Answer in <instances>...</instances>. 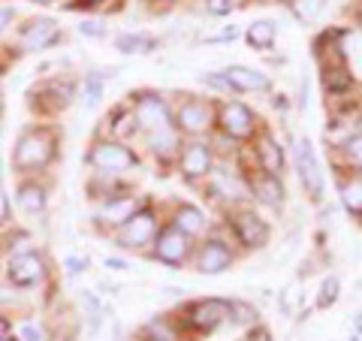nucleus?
<instances>
[{
    "label": "nucleus",
    "mask_w": 362,
    "mask_h": 341,
    "mask_svg": "<svg viewBox=\"0 0 362 341\" xmlns=\"http://www.w3.org/2000/svg\"><path fill=\"white\" fill-rule=\"evenodd\" d=\"M58 161V130L49 124H30L13 145V169L21 178H37Z\"/></svg>",
    "instance_id": "obj_1"
},
{
    "label": "nucleus",
    "mask_w": 362,
    "mask_h": 341,
    "mask_svg": "<svg viewBox=\"0 0 362 341\" xmlns=\"http://www.w3.org/2000/svg\"><path fill=\"white\" fill-rule=\"evenodd\" d=\"M214 115H218V103L209 97L185 94L178 103H173V127L185 139H206V136H211Z\"/></svg>",
    "instance_id": "obj_2"
},
{
    "label": "nucleus",
    "mask_w": 362,
    "mask_h": 341,
    "mask_svg": "<svg viewBox=\"0 0 362 341\" xmlns=\"http://www.w3.org/2000/svg\"><path fill=\"white\" fill-rule=\"evenodd\" d=\"M178 323L185 335H211L230 323V299L223 296H202L187 302L178 311Z\"/></svg>",
    "instance_id": "obj_3"
},
{
    "label": "nucleus",
    "mask_w": 362,
    "mask_h": 341,
    "mask_svg": "<svg viewBox=\"0 0 362 341\" xmlns=\"http://www.w3.org/2000/svg\"><path fill=\"white\" fill-rule=\"evenodd\" d=\"M85 163L94 173H109V175H127L139 166V154L130 142L112 139V136H97L85 154Z\"/></svg>",
    "instance_id": "obj_4"
},
{
    "label": "nucleus",
    "mask_w": 362,
    "mask_h": 341,
    "mask_svg": "<svg viewBox=\"0 0 362 341\" xmlns=\"http://www.w3.org/2000/svg\"><path fill=\"white\" fill-rule=\"evenodd\" d=\"M160 214H157L154 202H148L145 209H139L127 224H121L115 233H112V242H115L121 251H133V254H148L157 233H160Z\"/></svg>",
    "instance_id": "obj_5"
},
{
    "label": "nucleus",
    "mask_w": 362,
    "mask_h": 341,
    "mask_svg": "<svg viewBox=\"0 0 362 341\" xmlns=\"http://www.w3.org/2000/svg\"><path fill=\"white\" fill-rule=\"evenodd\" d=\"M263 130L259 127L257 112L242 103V100H221L218 103V115H214V133L233 139L235 145L239 142H254L257 133Z\"/></svg>",
    "instance_id": "obj_6"
},
{
    "label": "nucleus",
    "mask_w": 362,
    "mask_h": 341,
    "mask_svg": "<svg viewBox=\"0 0 362 341\" xmlns=\"http://www.w3.org/2000/svg\"><path fill=\"white\" fill-rule=\"evenodd\" d=\"M226 226H230L235 245L245 248V251H259V248H266L269 238H272L269 221L254 206H245V202L242 206L226 209Z\"/></svg>",
    "instance_id": "obj_7"
},
{
    "label": "nucleus",
    "mask_w": 362,
    "mask_h": 341,
    "mask_svg": "<svg viewBox=\"0 0 362 341\" xmlns=\"http://www.w3.org/2000/svg\"><path fill=\"white\" fill-rule=\"evenodd\" d=\"M218 166V151H214L211 139H185L181 154L175 161V173L187 181V185H206L211 169Z\"/></svg>",
    "instance_id": "obj_8"
},
{
    "label": "nucleus",
    "mask_w": 362,
    "mask_h": 341,
    "mask_svg": "<svg viewBox=\"0 0 362 341\" xmlns=\"http://www.w3.org/2000/svg\"><path fill=\"white\" fill-rule=\"evenodd\" d=\"M148 197H142V193H136L133 187L130 190H121V193H112V197L94 202V224L100 226V230H109L115 233L121 224H127L130 218L139 209L148 206Z\"/></svg>",
    "instance_id": "obj_9"
},
{
    "label": "nucleus",
    "mask_w": 362,
    "mask_h": 341,
    "mask_svg": "<svg viewBox=\"0 0 362 341\" xmlns=\"http://www.w3.org/2000/svg\"><path fill=\"white\" fill-rule=\"evenodd\" d=\"M293 166H296L299 185L308 193L311 202H323V190H326V173L320 161H317V151L308 136H296L293 139Z\"/></svg>",
    "instance_id": "obj_10"
},
{
    "label": "nucleus",
    "mask_w": 362,
    "mask_h": 341,
    "mask_svg": "<svg viewBox=\"0 0 362 341\" xmlns=\"http://www.w3.org/2000/svg\"><path fill=\"white\" fill-rule=\"evenodd\" d=\"M130 109H133L136 121H139L142 133L173 127V103H169L160 91H151V88L133 91L130 94Z\"/></svg>",
    "instance_id": "obj_11"
},
{
    "label": "nucleus",
    "mask_w": 362,
    "mask_h": 341,
    "mask_svg": "<svg viewBox=\"0 0 362 341\" xmlns=\"http://www.w3.org/2000/svg\"><path fill=\"white\" fill-rule=\"evenodd\" d=\"M194 248H197L194 238L185 236L178 226H173L169 221H163V226H160V233H157V238H154L148 257L154 260V263H163L169 269H178V266H187L190 263V257H194Z\"/></svg>",
    "instance_id": "obj_12"
},
{
    "label": "nucleus",
    "mask_w": 362,
    "mask_h": 341,
    "mask_svg": "<svg viewBox=\"0 0 362 341\" xmlns=\"http://www.w3.org/2000/svg\"><path fill=\"white\" fill-rule=\"evenodd\" d=\"M190 263H194L199 275H223V272H230L235 263V248L226 242L221 233H209L206 238L197 242Z\"/></svg>",
    "instance_id": "obj_13"
},
{
    "label": "nucleus",
    "mask_w": 362,
    "mask_h": 341,
    "mask_svg": "<svg viewBox=\"0 0 362 341\" xmlns=\"http://www.w3.org/2000/svg\"><path fill=\"white\" fill-rule=\"evenodd\" d=\"M49 275H52L49 260H45V254H40L37 248L6 260V281L13 284V287H18V290L40 287V284L49 281Z\"/></svg>",
    "instance_id": "obj_14"
},
{
    "label": "nucleus",
    "mask_w": 362,
    "mask_h": 341,
    "mask_svg": "<svg viewBox=\"0 0 362 341\" xmlns=\"http://www.w3.org/2000/svg\"><path fill=\"white\" fill-rule=\"evenodd\" d=\"M33 106L42 112H64L78 97V82L70 76H52L33 88Z\"/></svg>",
    "instance_id": "obj_15"
},
{
    "label": "nucleus",
    "mask_w": 362,
    "mask_h": 341,
    "mask_svg": "<svg viewBox=\"0 0 362 341\" xmlns=\"http://www.w3.org/2000/svg\"><path fill=\"white\" fill-rule=\"evenodd\" d=\"M61 25L54 18H30L25 28H18V37H16V49L21 54H37V52H45L52 45L61 42Z\"/></svg>",
    "instance_id": "obj_16"
},
{
    "label": "nucleus",
    "mask_w": 362,
    "mask_h": 341,
    "mask_svg": "<svg viewBox=\"0 0 362 341\" xmlns=\"http://www.w3.org/2000/svg\"><path fill=\"white\" fill-rule=\"evenodd\" d=\"M251 161L257 166V173H269V175L287 173V149L269 130H259L257 139L251 142Z\"/></svg>",
    "instance_id": "obj_17"
},
{
    "label": "nucleus",
    "mask_w": 362,
    "mask_h": 341,
    "mask_svg": "<svg viewBox=\"0 0 362 341\" xmlns=\"http://www.w3.org/2000/svg\"><path fill=\"white\" fill-rule=\"evenodd\" d=\"M245 185H247V197L257 206L266 209H281L287 202V187H284V175H269V173H245Z\"/></svg>",
    "instance_id": "obj_18"
},
{
    "label": "nucleus",
    "mask_w": 362,
    "mask_h": 341,
    "mask_svg": "<svg viewBox=\"0 0 362 341\" xmlns=\"http://www.w3.org/2000/svg\"><path fill=\"white\" fill-rule=\"evenodd\" d=\"M223 79L233 94H269L272 91V79L263 70H254L245 64H230L223 70Z\"/></svg>",
    "instance_id": "obj_19"
},
{
    "label": "nucleus",
    "mask_w": 362,
    "mask_h": 341,
    "mask_svg": "<svg viewBox=\"0 0 362 341\" xmlns=\"http://www.w3.org/2000/svg\"><path fill=\"white\" fill-rule=\"evenodd\" d=\"M181 145H185V136H181L175 127L142 133V149L148 151L154 161H160V163H173L175 166L178 154H181Z\"/></svg>",
    "instance_id": "obj_20"
},
{
    "label": "nucleus",
    "mask_w": 362,
    "mask_h": 341,
    "mask_svg": "<svg viewBox=\"0 0 362 341\" xmlns=\"http://www.w3.org/2000/svg\"><path fill=\"white\" fill-rule=\"evenodd\" d=\"M169 224L178 226V230L185 236H190L194 242H199V238H206L211 233L209 214L199 206H194V202H178V206L173 209V214H169Z\"/></svg>",
    "instance_id": "obj_21"
},
{
    "label": "nucleus",
    "mask_w": 362,
    "mask_h": 341,
    "mask_svg": "<svg viewBox=\"0 0 362 341\" xmlns=\"http://www.w3.org/2000/svg\"><path fill=\"white\" fill-rule=\"evenodd\" d=\"M320 85H323V94L344 97V94H350V88L356 85V79H354V70H350L347 61H326V64H320Z\"/></svg>",
    "instance_id": "obj_22"
},
{
    "label": "nucleus",
    "mask_w": 362,
    "mask_h": 341,
    "mask_svg": "<svg viewBox=\"0 0 362 341\" xmlns=\"http://www.w3.org/2000/svg\"><path fill=\"white\" fill-rule=\"evenodd\" d=\"M16 206L21 214H28V218H40L45 206H49V190H45V185L37 178H21V185L16 190Z\"/></svg>",
    "instance_id": "obj_23"
},
{
    "label": "nucleus",
    "mask_w": 362,
    "mask_h": 341,
    "mask_svg": "<svg viewBox=\"0 0 362 341\" xmlns=\"http://www.w3.org/2000/svg\"><path fill=\"white\" fill-rule=\"evenodd\" d=\"M103 124H106V133L112 136V139H121V142L142 139V127H139V121H136L130 103L115 106V109H112L109 115H106Z\"/></svg>",
    "instance_id": "obj_24"
},
{
    "label": "nucleus",
    "mask_w": 362,
    "mask_h": 341,
    "mask_svg": "<svg viewBox=\"0 0 362 341\" xmlns=\"http://www.w3.org/2000/svg\"><path fill=\"white\" fill-rule=\"evenodd\" d=\"M139 341H181L185 333H181V323L178 317H169V314H157L151 320H145L136 333Z\"/></svg>",
    "instance_id": "obj_25"
},
{
    "label": "nucleus",
    "mask_w": 362,
    "mask_h": 341,
    "mask_svg": "<svg viewBox=\"0 0 362 341\" xmlns=\"http://www.w3.org/2000/svg\"><path fill=\"white\" fill-rule=\"evenodd\" d=\"M338 200H341V209L350 218L362 221V175L344 173L338 178Z\"/></svg>",
    "instance_id": "obj_26"
},
{
    "label": "nucleus",
    "mask_w": 362,
    "mask_h": 341,
    "mask_svg": "<svg viewBox=\"0 0 362 341\" xmlns=\"http://www.w3.org/2000/svg\"><path fill=\"white\" fill-rule=\"evenodd\" d=\"M335 157H338V166H341V173H350V175H362V130L350 133L347 139L332 149Z\"/></svg>",
    "instance_id": "obj_27"
},
{
    "label": "nucleus",
    "mask_w": 362,
    "mask_h": 341,
    "mask_svg": "<svg viewBox=\"0 0 362 341\" xmlns=\"http://www.w3.org/2000/svg\"><path fill=\"white\" fill-rule=\"evenodd\" d=\"M245 40H247L251 49L269 52L272 45H275V40H278V25L275 21H269V18H259V21H254V25H247Z\"/></svg>",
    "instance_id": "obj_28"
},
{
    "label": "nucleus",
    "mask_w": 362,
    "mask_h": 341,
    "mask_svg": "<svg viewBox=\"0 0 362 341\" xmlns=\"http://www.w3.org/2000/svg\"><path fill=\"white\" fill-rule=\"evenodd\" d=\"M157 37H151V33H139V30H127V33H118L115 37V49L121 54H148L157 49Z\"/></svg>",
    "instance_id": "obj_29"
},
{
    "label": "nucleus",
    "mask_w": 362,
    "mask_h": 341,
    "mask_svg": "<svg viewBox=\"0 0 362 341\" xmlns=\"http://www.w3.org/2000/svg\"><path fill=\"white\" fill-rule=\"evenodd\" d=\"M290 13L299 25H317L329 13V0H290Z\"/></svg>",
    "instance_id": "obj_30"
},
{
    "label": "nucleus",
    "mask_w": 362,
    "mask_h": 341,
    "mask_svg": "<svg viewBox=\"0 0 362 341\" xmlns=\"http://www.w3.org/2000/svg\"><path fill=\"white\" fill-rule=\"evenodd\" d=\"M106 91V73H88L82 82H78V94H82V103L94 109L100 100H103Z\"/></svg>",
    "instance_id": "obj_31"
},
{
    "label": "nucleus",
    "mask_w": 362,
    "mask_h": 341,
    "mask_svg": "<svg viewBox=\"0 0 362 341\" xmlns=\"http://www.w3.org/2000/svg\"><path fill=\"white\" fill-rule=\"evenodd\" d=\"M230 323L251 329L259 323V308L251 299H230Z\"/></svg>",
    "instance_id": "obj_32"
},
{
    "label": "nucleus",
    "mask_w": 362,
    "mask_h": 341,
    "mask_svg": "<svg viewBox=\"0 0 362 341\" xmlns=\"http://www.w3.org/2000/svg\"><path fill=\"white\" fill-rule=\"evenodd\" d=\"M338 296H341V278L338 275H326L320 278V287H317V308H332V305L338 302Z\"/></svg>",
    "instance_id": "obj_33"
},
{
    "label": "nucleus",
    "mask_w": 362,
    "mask_h": 341,
    "mask_svg": "<svg viewBox=\"0 0 362 341\" xmlns=\"http://www.w3.org/2000/svg\"><path fill=\"white\" fill-rule=\"evenodd\" d=\"M82 305H85V317H88L90 335H97V333H100V326H103V302L97 299V293L82 290Z\"/></svg>",
    "instance_id": "obj_34"
},
{
    "label": "nucleus",
    "mask_w": 362,
    "mask_h": 341,
    "mask_svg": "<svg viewBox=\"0 0 362 341\" xmlns=\"http://www.w3.org/2000/svg\"><path fill=\"white\" fill-rule=\"evenodd\" d=\"M9 257L16 254H25V251H33V238L28 230H13V236H9V245H6Z\"/></svg>",
    "instance_id": "obj_35"
},
{
    "label": "nucleus",
    "mask_w": 362,
    "mask_h": 341,
    "mask_svg": "<svg viewBox=\"0 0 362 341\" xmlns=\"http://www.w3.org/2000/svg\"><path fill=\"white\" fill-rule=\"evenodd\" d=\"M78 33L88 37V40H103L109 30H106V25L100 18H85V21H78Z\"/></svg>",
    "instance_id": "obj_36"
},
{
    "label": "nucleus",
    "mask_w": 362,
    "mask_h": 341,
    "mask_svg": "<svg viewBox=\"0 0 362 341\" xmlns=\"http://www.w3.org/2000/svg\"><path fill=\"white\" fill-rule=\"evenodd\" d=\"M202 85L209 91H214V94H226V97L233 94L230 85H226V79H223V70L221 73H202Z\"/></svg>",
    "instance_id": "obj_37"
},
{
    "label": "nucleus",
    "mask_w": 362,
    "mask_h": 341,
    "mask_svg": "<svg viewBox=\"0 0 362 341\" xmlns=\"http://www.w3.org/2000/svg\"><path fill=\"white\" fill-rule=\"evenodd\" d=\"M90 260L85 254H70V257H64V269H66V275L76 278V275H82V272L88 269Z\"/></svg>",
    "instance_id": "obj_38"
},
{
    "label": "nucleus",
    "mask_w": 362,
    "mask_h": 341,
    "mask_svg": "<svg viewBox=\"0 0 362 341\" xmlns=\"http://www.w3.org/2000/svg\"><path fill=\"white\" fill-rule=\"evenodd\" d=\"M9 221H13V206H9V197H6L4 185H0V226H6Z\"/></svg>",
    "instance_id": "obj_39"
},
{
    "label": "nucleus",
    "mask_w": 362,
    "mask_h": 341,
    "mask_svg": "<svg viewBox=\"0 0 362 341\" xmlns=\"http://www.w3.org/2000/svg\"><path fill=\"white\" fill-rule=\"evenodd\" d=\"M239 28L230 25V28H223L221 33H214V37H206V42H233V40H239Z\"/></svg>",
    "instance_id": "obj_40"
},
{
    "label": "nucleus",
    "mask_w": 362,
    "mask_h": 341,
    "mask_svg": "<svg viewBox=\"0 0 362 341\" xmlns=\"http://www.w3.org/2000/svg\"><path fill=\"white\" fill-rule=\"evenodd\" d=\"M206 9L211 16H226L233 9V0H206Z\"/></svg>",
    "instance_id": "obj_41"
},
{
    "label": "nucleus",
    "mask_w": 362,
    "mask_h": 341,
    "mask_svg": "<svg viewBox=\"0 0 362 341\" xmlns=\"http://www.w3.org/2000/svg\"><path fill=\"white\" fill-rule=\"evenodd\" d=\"M242 341H272V333H269L263 323H257V326L247 329V335H245Z\"/></svg>",
    "instance_id": "obj_42"
},
{
    "label": "nucleus",
    "mask_w": 362,
    "mask_h": 341,
    "mask_svg": "<svg viewBox=\"0 0 362 341\" xmlns=\"http://www.w3.org/2000/svg\"><path fill=\"white\" fill-rule=\"evenodd\" d=\"M18 299V287H13V284H0V305H16Z\"/></svg>",
    "instance_id": "obj_43"
},
{
    "label": "nucleus",
    "mask_w": 362,
    "mask_h": 341,
    "mask_svg": "<svg viewBox=\"0 0 362 341\" xmlns=\"http://www.w3.org/2000/svg\"><path fill=\"white\" fill-rule=\"evenodd\" d=\"M13 21H16V9L0 6V33H4L6 28H13Z\"/></svg>",
    "instance_id": "obj_44"
},
{
    "label": "nucleus",
    "mask_w": 362,
    "mask_h": 341,
    "mask_svg": "<svg viewBox=\"0 0 362 341\" xmlns=\"http://www.w3.org/2000/svg\"><path fill=\"white\" fill-rule=\"evenodd\" d=\"M103 263H106V269H112V272H124V269H127V260H118V257H106Z\"/></svg>",
    "instance_id": "obj_45"
},
{
    "label": "nucleus",
    "mask_w": 362,
    "mask_h": 341,
    "mask_svg": "<svg viewBox=\"0 0 362 341\" xmlns=\"http://www.w3.org/2000/svg\"><path fill=\"white\" fill-rule=\"evenodd\" d=\"M6 335H13V320L0 311V338H6Z\"/></svg>",
    "instance_id": "obj_46"
},
{
    "label": "nucleus",
    "mask_w": 362,
    "mask_h": 341,
    "mask_svg": "<svg viewBox=\"0 0 362 341\" xmlns=\"http://www.w3.org/2000/svg\"><path fill=\"white\" fill-rule=\"evenodd\" d=\"M85 6H97V4H103V0H82Z\"/></svg>",
    "instance_id": "obj_47"
},
{
    "label": "nucleus",
    "mask_w": 362,
    "mask_h": 341,
    "mask_svg": "<svg viewBox=\"0 0 362 341\" xmlns=\"http://www.w3.org/2000/svg\"><path fill=\"white\" fill-rule=\"evenodd\" d=\"M0 341H18V335L13 333V335H6V338H0Z\"/></svg>",
    "instance_id": "obj_48"
},
{
    "label": "nucleus",
    "mask_w": 362,
    "mask_h": 341,
    "mask_svg": "<svg viewBox=\"0 0 362 341\" xmlns=\"http://www.w3.org/2000/svg\"><path fill=\"white\" fill-rule=\"evenodd\" d=\"M33 4H49V0H33Z\"/></svg>",
    "instance_id": "obj_49"
},
{
    "label": "nucleus",
    "mask_w": 362,
    "mask_h": 341,
    "mask_svg": "<svg viewBox=\"0 0 362 341\" xmlns=\"http://www.w3.org/2000/svg\"><path fill=\"white\" fill-rule=\"evenodd\" d=\"M0 100H4V85H0Z\"/></svg>",
    "instance_id": "obj_50"
},
{
    "label": "nucleus",
    "mask_w": 362,
    "mask_h": 341,
    "mask_svg": "<svg viewBox=\"0 0 362 341\" xmlns=\"http://www.w3.org/2000/svg\"><path fill=\"white\" fill-rule=\"evenodd\" d=\"M160 4H175V0H160Z\"/></svg>",
    "instance_id": "obj_51"
}]
</instances>
